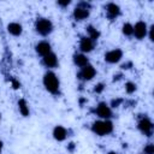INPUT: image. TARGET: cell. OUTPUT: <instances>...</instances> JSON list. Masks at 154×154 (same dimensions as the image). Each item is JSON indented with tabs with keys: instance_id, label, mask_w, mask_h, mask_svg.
Returning a JSON list of instances; mask_svg holds the SVG:
<instances>
[{
	"instance_id": "6da1fadb",
	"label": "cell",
	"mask_w": 154,
	"mask_h": 154,
	"mask_svg": "<svg viewBox=\"0 0 154 154\" xmlns=\"http://www.w3.org/2000/svg\"><path fill=\"white\" fill-rule=\"evenodd\" d=\"M43 85L46 88V90L53 95H58L59 94V89H60V82L58 76L53 72V71H47L43 75Z\"/></svg>"
},
{
	"instance_id": "7a4b0ae2",
	"label": "cell",
	"mask_w": 154,
	"mask_h": 154,
	"mask_svg": "<svg viewBox=\"0 0 154 154\" xmlns=\"http://www.w3.org/2000/svg\"><path fill=\"white\" fill-rule=\"evenodd\" d=\"M91 131L97 136H107L113 131V123L109 119L95 120L91 124Z\"/></svg>"
},
{
	"instance_id": "3957f363",
	"label": "cell",
	"mask_w": 154,
	"mask_h": 154,
	"mask_svg": "<svg viewBox=\"0 0 154 154\" xmlns=\"http://www.w3.org/2000/svg\"><path fill=\"white\" fill-rule=\"evenodd\" d=\"M35 30L41 36H47L53 31V23L48 18H37L35 22Z\"/></svg>"
},
{
	"instance_id": "277c9868",
	"label": "cell",
	"mask_w": 154,
	"mask_h": 154,
	"mask_svg": "<svg viewBox=\"0 0 154 154\" xmlns=\"http://www.w3.org/2000/svg\"><path fill=\"white\" fill-rule=\"evenodd\" d=\"M89 13H90V4L85 2V1H82L75 7V10L72 12V16H73L75 20L81 22V20H84L85 18H88Z\"/></svg>"
},
{
	"instance_id": "5b68a950",
	"label": "cell",
	"mask_w": 154,
	"mask_h": 154,
	"mask_svg": "<svg viewBox=\"0 0 154 154\" xmlns=\"http://www.w3.org/2000/svg\"><path fill=\"white\" fill-rule=\"evenodd\" d=\"M137 128L143 135L148 137L153 135V123L148 117H142L137 123Z\"/></svg>"
},
{
	"instance_id": "8992f818",
	"label": "cell",
	"mask_w": 154,
	"mask_h": 154,
	"mask_svg": "<svg viewBox=\"0 0 154 154\" xmlns=\"http://www.w3.org/2000/svg\"><path fill=\"white\" fill-rule=\"evenodd\" d=\"M148 34V25L146 22L143 20H138L135 25H134V31H132V36H135L137 40H142L147 36Z\"/></svg>"
},
{
	"instance_id": "52a82bcc",
	"label": "cell",
	"mask_w": 154,
	"mask_h": 154,
	"mask_svg": "<svg viewBox=\"0 0 154 154\" xmlns=\"http://www.w3.org/2000/svg\"><path fill=\"white\" fill-rule=\"evenodd\" d=\"M95 75H96L95 67L91 64H88V65L81 67V71L78 72L77 77L79 79H82V81H90V79H93L95 77Z\"/></svg>"
},
{
	"instance_id": "ba28073f",
	"label": "cell",
	"mask_w": 154,
	"mask_h": 154,
	"mask_svg": "<svg viewBox=\"0 0 154 154\" xmlns=\"http://www.w3.org/2000/svg\"><path fill=\"white\" fill-rule=\"evenodd\" d=\"M95 113L101 119H109L112 117V108L106 102H99L95 107Z\"/></svg>"
},
{
	"instance_id": "9c48e42d",
	"label": "cell",
	"mask_w": 154,
	"mask_h": 154,
	"mask_svg": "<svg viewBox=\"0 0 154 154\" xmlns=\"http://www.w3.org/2000/svg\"><path fill=\"white\" fill-rule=\"evenodd\" d=\"M123 58V51L120 48H114L105 53V61L108 64H116L119 63Z\"/></svg>"
},
{
	"instance_id": "30bf717a",
	"label": "cell",
	"mask_w": 154,
	"mask_h": 154,
	"mask_svg": "<svg viewBox=\"0 0 154 154\" xmlns=\"http://www.w3.org/2000/svg\"><path fill=\"white\" fill-rule=\"evenodd\" d=\"M95 47V41H93L90 37L88 36H82L81 40H79V51L81 53L85 54V53H89L94 49Z\"/></svg>"
},
{
	"instance_id": "8fae6325",
	"label": "cell",
	"mask_w": 154,
	"mask_h": 154,
	"mask_svg": "<svg viewBox=\"0 0 154 154\" xmlns=\"http://www.w3.org/2000/svg\"><path fill=\"white\" fill-rule=\"evenodd\" d=\"M35 51H36V53L38 55L45 57V55H47L48 53L52 52V46H51V43L48 41H40V42L36 43Z\"/></svg>"
},
{
	"instance_id": "7c38bea8",
	"label": "cell",
	"mask_w": 154,
	"mask_h": 154,
	"mask_svg": "<svg viewBox=\"0 0 154 154\" xmlns=\"http://www.w3.org/2000/svg\"><path fill=\"white\" fill-rule=\"evenodd\" d=\"M105 8H106V14L109 19H114L120 14V7L116 2H108Z\"/></svg>"
},
{
	"instance_id": "4fadbf2b",
	"label": "cell",
	"mask_w": 154,
	"mask_h": 154,
	"mask_svg": "<svg viewBox=\"0 0 154 154\" xmlns=\"http://www.w3.org/2000/svg\"><path fill=\"white\" fill-rule=\"evenodd\" d=\"M42 63H43V65H45L46 67H48V69H54V67L58 66V58H57V55H55L53 52H51V53H48L47 55L42 57Z\"/></svg>"
},
{
	"instance_id": "5bb4252c",
	"label": "cell",
	"mask_w": 154,
	"mask_h": 154,
	"mask_svg": "<svg viewBox=\"0 0 154 154\" xmlns=\"http://www.w3.org/2000/svg\"><path fill=\"white\" fill-rule=\"evenodd\" d=\"M53 137L55 141L58 142H61V141H65L66 137H67V130L61 126V125H57L54 129H53Z\"/></svg>"
},
{
	"instance_id": "9a60e30c",
	"label": "cell",
	"mask_w": 154,
	"mask_h": 154,
	"mask_svg": "<svg viewBox=\"0 0 154 154\" xmlns=\"http://www.w3.org/2000/svg\"><path fill=\"white\" fill-rule=\"evenodd\" d=\"M7 31L12 36H20L23 32V26L17 22H11L7 24Z\"/></svg>"
},
{
	"instance_id": "2e32d148",
	"label": "cell",
	"mask_w": 154,
	"mask_h": 154,
	"mask_svg": "<svg viewBox=\"0 0 154 154\" xmlns=\"http://www.w3.org/2000/svg\"><path fill=\"white\" fill-rule=\"evenodd\" d=\"M72 60H73V64L76 66H78V67H83V66H85V65L89 64L88 57L85 54H83V53H76V54H73Z\"/></svg>"
},
{
	"instance_id": "e0dca14e",
	"label": "cell",
	"mask_w": 154,
	"mask_h": 154,
	"mask_svg": "<svg viewBox=\"0 0 154 154\" xmlns=\"http://www.w3.org/2000/svg\"><path fill=\"white\" fill-rule=\"evenodd\" d=\"M18 109H19V113L23 117H28L30 114L29 106H28V103H26V101L24 99H19L18 100Z\"/></svg>"
},
{
	"instance_id": "ac0fdd59",
	"label": "cell",
	"mask_w": 154,
	"mask_h": 154,
	"mask_svg": "<svg viewBox=\"0 0 154 154\" xmlns=\"http://www.w3.org/2000/svg\"><path fill=\"white\" fill-rule=\"evenodd\" d=\"M87 36L90 37L93 41H96V40L100 37V31H99L95 26L88 25V26H87Z\"/></svg>"
},
{
	"instance_id": "d6986e66",
	"label": "cell",
	"mask_w": 154,
	"mask_h": 154,
	"mask_svg": "<svg viewBox=\"0 0 154 154\" xmlns=\"http://www.w3.org/2000/svg\"><path fill=\"white\" fill-rule=\"evenodd\" d=\"M132 31H134V25L131 23H124L122 26V32L125 36H132Z\"/></svg>"
},
{
	"instance_id": "ffe728a7",
	"label": "cell",
	"mask_w": 154,
	"mask_h": 154,
	"mask_svg": "<svg viewBox=\"0 0 154 154\" xmlns=\"http://www.w3.org/2000/svg\"><path fill=\"white\" fill-rule=\"evenodd\" d=\"M136 90H137V85H136V83L130 82V81L125 83V91H126L128 94H134Z\"/></svg>"
},
{
	"instance_id": "44dd1931",
	"label": "cell",
	"mask_w": 154,
	"mask_h": 154,
	"mask_svg": "<svg viewBox=\"0 0 154 154\" xmlns=\"http://www.w3.org/2000/svg\"><path fill=\"white\" fill-rule=\"evenodd\" d=\"M143 153H144V154H154V144H153V143H148V144L144 147Z\"/></svg>"
},
{
	"instance_id": "7402d4cb",
	"label": "cell",
	"mask_w": 154,
	"mask_h": 154,
	"mask_svg": "<svg viewBox=\"0 0 154 154\" xmlns=\"http://www.w3.org/2000/svg\"><path fill=\"white\" fill-rule=\"evenodd\" d=\"M122 103H123V99H114V100L111 101L109 107H111V108H117V107H119Z\"/></svg>"
},
{
	"instance_id": "603a6c76",
	"label": "cell",
	"mask_w": 154,
	"mask_h": 154,
	"mask_svg": "<svg viewBox=\"0 0 154 154\" xmlns=\"http://www.w3.org/2000/svg\"><path fill=\"white\" fill-rule=\"evenodd\" d=\"M103 89H105V84H103V83H97V84L95 85V88H94V91H95L96 94H100V93L103 91Z\"/></svg>"
},
{
	"instance_id": "cb8c5ba5",
	"label": "cell",
	"mask_w": 154,
	"mask_h": 154,
	"mask_svg": "<svg viewBox=\"0 0 154 154\" xmlns=\"http://www.w3.org/2000/svg\"><path fill=\"white\" fill-rule=\"evenodd\" d=\"M131 66H132V63H131V61H128V63H125V64H123V65H122L120 67H122L123 70H129V69H130Z\"/></svg>"
},
{
	"instance_id": "d4e9b609",
	"label": "cell",
	"mask_w": 154,
	"mask_h": 154,
	"mask_svg": "<svg viewBox=\"0 0 154 154\" xmlns=\"http://www.w3.org/2000/svg\"><path fill=\"white\" fill-rule=\"evenodd\" d=\"M70 0H64V1H58V5L59 6H63V7H65V6H67V5H70Z\"/></svg>"
},
{
	"instance_id": "484cf974",
	"label": "cell",
	"mask_w": 154,
	"mask_h": 154,
	"mask_svg": "<svg viewBox=\"0 0 154 154\" xmlns=\"http://www.w3.org/2000/svg\"><path fill=\"white\" fill-rule=\"evenodd\" d=\"M73 149H75V143H69V146H67V150L69 152H73Z\"/></svg>"
},
{
	"instance_id": "4316f807",
	"label": "cell",
	"mask_w": 154,
	"mask_h": 154,
	"mask_svg": "<svg viewBox=\"0 0 154 154\" xmlns=\"http://www.w3.org/2000/svg\"><path fill=\"white\" fill-rule=\"evenodd\" d=\"M12 85H13V88H14V89H18L20 84H19L17 81H14V79H13V81H12Z\"/></svg>"
},
{
	"instance_id": "83f0119b",
	"label": "cell",
	"mask_w": 154,
	"mask_h": 154,
	"mask_svg": "<svg viewBox=\"0 0 154 154\" xmlns=\"http://www.w3.org/2000/svg\"><path fill=\"white\" fill-rule=\"evenodd\" d=\"M2 148H4V142L0 140V153L2 152Z\"/></svg>"
},
{
	"instance_id": "f1b7e54d",
	"label": "cell",
	"mask_w": 154,
	"mask_h": 154,
	"mask_svg": "<svg viewBox=\"0 0 154 154\" xmlns=\"http://www.w3.org/2000/svg\"><path fill=\"white\" fill-rule=\"evenodd\" d=\"M107 154H118V153H116V152H112V150H111V152H108Z\"/></svg>"
},
{
	"instance_id": "f546056e",
	"label": "cell",
	"mask_w": 154,
	"mask_h": 154,
	"mask_svg": "<svg viewBox=\"0 0 154 154\" xmlns=\"http://www.w3.org/2000/svg\"><path fill=\"white\" fill-rule=\"evenodd\" d=\"M0 120H1V113H0Z\"/></svg>"
}]
</instances>
